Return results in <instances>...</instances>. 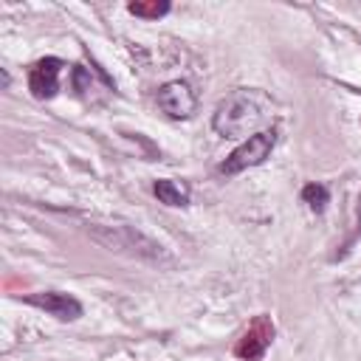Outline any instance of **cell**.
Instances as JSON below:
<instances>
[{"label": "cell", "mask_w": 361, "mask_h": 361, "mask_svg": "<svg viewBox=\"0 0 361 361\" xmlns=\"http://www.w3.org/2000/svg\"><path fill=\"white\" fill-rule=\"evenodd\" d=\"M152 192L161 203L166 206H186L189 203V186L183 180H172V178H161L152 183Z\"/></svg>", "instance_id": "8"}, {"label": "cell", "mask_w": 361, "mask_h": 361, "mask_svg": "<svg viewBox=\"0 0 361 361\" xmlns=\"http://www.w3.org/2000/svg\"><path fill=\"white\" fill-rule=\"evenodd\" d=\"M271 341H274V322H271V316H257L245 327V333L237 338L234 355L243 358V361H259L265 355V350L271 347Z\"/></svg>", "instance_id": "4"}, {"label": "cell", "mask_w": 361, "mask_h": 361, "mask_svg": "<svg viewBox=\"0 0 361 361\" xmlns=\"http://www.w3.org/2000/svg\"><path fill=\"white\" fill-rule=\"evenodd\" d=\"M302 200H305L313 212H324V206H327V200H330L327 186H322V183H307V186L302 189Z\"/></svg>", "instance_id": "10"}, {"label": "cell", "mask_w": 361, "mask_h": 361, "mask_svg": "<svg viewBox=\"0 0 361 361\" xmlns=\"http://www.w3.org/2000/svg\"><path fill=\"white\" fill-rule=\"evenodd\" d=\"M274 144H276V133H274V130H259V133H254L251 138H245L217 169H220L223 175H237V172H243V169H248V166H257V164H262V161L271 155Z\"/></svg>", "instance_id": "3"}, {"label": "cell", "mask_w": 361, "mask_h": 361, "mask_svg": "<svg viewBox=\"0 0 361 361\" xmlns=\"http://www.w3.org/2000/svg\"><path fill=\"white\" fill-rule=\"evenodd\" d=\"M59 71H62V59L56 56H45L39 59L31 71H28V90L34 99H51L59 90Z\"/></svg>", "instance_id": "7"}, {"label": "cell", "mask_w": 361, "mask_h": 361, "mask_svg": "<svg viewBox=\"0 0 361 361\" xmlns=\"http://www.w3.org/2000/svg\"><path fill=\"white\" fill-rule=\"evenodd\" d=\"M25 302L34 305V307H39V310H45V313H51V316H56L59 322H73V319L82 316V305H79V299H73L71 293L39 290V293L25 296Z\"/></svg>", "instance_id": "6"}, {"label": "cell", "mask_w": 361, "mask_h": 361, "mask_svg": "<svg viewBox=\"0 0 361 361\" xmlns=\"http://www.w3.org/2000/svg\"><path fill=\"white\" fill-rule=\"evenodd\" d=\"M355 228L361 231V195H358V220H355Z\"/></svg>", "instance_id": "11"}, {"label": "cell", "mask_w": 361, "mask_h": 361, "mask_svg": "<svg viewBox=\"0 0 361 361\" xmlns=\"http://www.w3.org/2000/svg\"><path fill=\"white\" fill-rule=\"evenodd\" d=\"M268 118V99L257 90H234L228 93L212 118L214 133L226 138H251L259 133V124Z\"/></svg>", "instance_id": "1"}, {"label": "cell", "mask_w": 361, "mask_h": 361, "mask_svg": "<svg viewBox=\"0 0 361 361\" xmlns=\"http://www.w3.org/2000/svg\"><path fill=\"white\" fill-rule=\"evenodd\" d=\"M127 11L144 20H158L169 11V3L166 0H135V3H127Z\"/></svg>", "instance_id": "9"}, {"label": "cell", "mask_w": 361, "mask_h": 361, "mask_svg": "<svg viewBox=\"0 0 361 361\" xmlns=\"http://www.w3.org/2000/svg\"><path fill=\"white\" fill-rule=\"evenodd\" d=\"M90 234L110 251L116 248V251H127V254H138V257H149V259L164 257V248L133 226H102V228H90Z\"/></svg>", "instance_id": "2"}, {"label": "cell", "mask_w": 361, "mask_h": 361, "mask_svg": "<svg viewBox=\"0 0 361 361\" xmlns=\"http://www.w3.org/2000/svg\"><path fill=\"white\" fill-rule=\"evenodd\" d=\"M158 107H161L169 118L180 121V118H189V116L195 113L197 96H195V90H192L189 82L175 79V82H166V85L158 87Z\"/></svg>", "instance_id": "5"}]
</instances>
